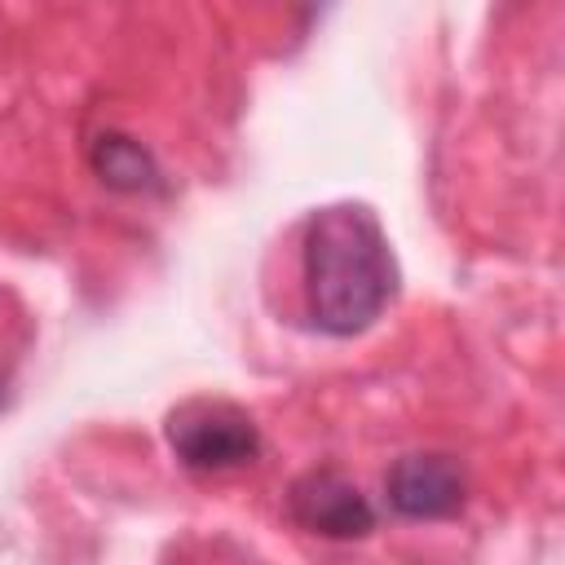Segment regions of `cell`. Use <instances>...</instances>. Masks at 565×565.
Wrapping results in <instances>:
<instances>
[{
    "instance_id": "cell-1",
    "label": "cell",
    "mask_w": 565,
    "mask_h": 565,
    "mask_svg": "<svg viewBox=\"0 0 565 565\" xmlns=\"http://www.w3.org/2000/svg\"><path fill=\"white\" fill-rule=\"evenodd\" d=\"M300 287L309 327L322 335H362L397 296L393 243L366 203H327L309 212L300 238Z\"/></svg>"
},
{
    "instance_id": "cell-2",
    "label": "cell",
    "mask_w": 565,
    "mask_h": 565,
    "mask_svg": "<svg viewBox=\"0 0 565 565\" xmlns=\"http://www.w3.org/2000/svg\"><path fill=\"white\" fill-rule=\"evenodd\" d=\"M168 450L177 455L181 468L203 472V477H221V472H238L252 468L260 459V428L256 419L221 397H190L181 402L168 424H163Z\"/></svg>"
},
{
    "instance_id": "cell-3",
    "label": "cell",
    "mask_w": 565,
    "mask_h": 565,
    "mask_svg": "<svg viewBox=\"0 0 565 565\" xmlns=\"http://www.w3.org/2000/svg\"><path fill=\"white\" fill-rule=\"evenodd\" d=\"M384 508L402 521H450L468 508V472L446 450H411L384 472Z\"/></svg>"
},
{
    "instance_id": "cell-4",
    "label": "cell",
    "mask_w": 565,
    "mask_h": 565,
    "mask_svg": "<svg viewBox=\"0 0 565 565\" xmlns=\"http://www.w3.org/2000/svg\"><path fill=\"white\" fill-rule=\"evenodd\" d=\"M287 516L300 530H309L318 539H335V543H353V539H366L375 530L371 499L340 468H309V472H300L287 486Z\"/></svg>"
},
{
    "instance_id": "cell-5",
    "label": "cell",
    "mask_w": 565,
    "mask_h": 565,
    "mask_svg": "<svg viewBox=\"0 0 565 565\" xmlns=\"http://www.w3.org/2000/svg\"><path fill=\"white\" fill-rule=\"evenodd\" d=\"M88 168L106 190L119 194H159L163 190V168L154 150L119 128H106L88 141Z\"/></svg>"
},
{
    "instance_id": "cell-6",
    "label": "cell",
    "mask_w": 565,
    "mask_h": 565,
    "mask_svg": "<svg viewBox=\"0 0 565 565\" xmlns=\"http://www.w3.org/2000/svg\"><path fill=\"white\" fill-rule=\"evenodd\" d=\"M0 397H4V388H0Z\"/></svg>"
}]
</instances>
